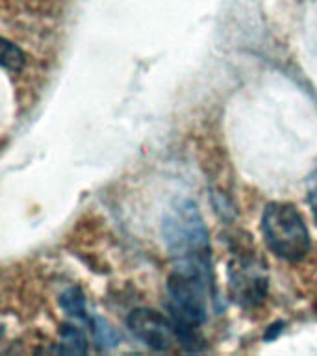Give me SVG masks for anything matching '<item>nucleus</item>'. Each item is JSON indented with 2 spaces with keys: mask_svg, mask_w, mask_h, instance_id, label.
Wrapping results in <instances>:
<instances>
[{
  "mask_svg": "<svg viewBox=\"0 0 317 356\" xmlns=\"http://www.w3.org/2000/svg\"><path fill=\"white\" fill-rule=\"evenodd\" d=\"M211 286V273L188 267H172L167 278V312L177 339L188 350H199L202 343L200 330L208 321Z\"/></svg>",
  "mask_w": 317,
  "mask_h": 356,
  "instance_id": "f257e3e1",
  "label": "nucleus"
},
{
  "mask_svg": "<svg viewBox=\"0 0 317 356\" xmlns=\"http://www.w3.org/2000/svg\"><path fill=\"white\" fill-rule=\"evenodd\" d=\"M163 243L174 267L211 273L210 232L199 206L191 199H174L161 219Z\"/></svg>",
  "mask_w": 317,
  "mask_h": 356,
  "instance_id": "f03ea898",
  "label": "nucleus"
},
{
  "mask_svg": "<svg viewBox=\"0 0 317 356\" xmlns=\"http://www.w3.org/2000/svg\"><path fill=\"white\" fill-rule=\"evenodd\" d=\"M261 234L267 249L286 261H300L311 247L304 217L291 202H269L261 213Z\"/></svg>",
  "mask_w": 317,
  "mask_h": 356,
  "instance_id": "7ed1b4c3",
  "label": "nucleus"
},
{
  "mask_svg": "<svg viewBox=\"0 0 317 356\" xmlns=\"http://www.w3.org/2000/svg\"><path fill=\"white\" fill-rule=\"evenodd\" d=\"M228 286L241 308H256L267 299L269 275L266 264L250 254H236L228 264Z\"/></svg>",
  "mask_w": 317,
  "mask_h": 356,
  "instance_id": "20e7f679",
  "label": "nucleus"
},
{
  "mask_svg": "<svg viewBox=\"0 0 317 356\" xmlns=\"http://www.w3.org/2000/svg\"><path fill=\"white\" fill-rule=\"evenodd\" d=\"M127 327L136 339L152 350H169L177 339L171 317L152 308H136L128 314Z\"/></svg>",
  "mask_w": 317,
  "mask_h": 356,
  "instance_id": "39448f33",
  "label": "nucleus"
},
{
  "mask_svg": "<svg viewBox=\"0 0 317 356\" xmlns=\"http://www.w3.org/2000/svg\"><path fill=\"white\" fill-rule=\"evenodd\" d=\"M58 302H60L61 310L65 312L67 316L71 317V319H74V321H83L88 325L89 319H91V316H89L88 312V302H86V295H83L82 289L76 288V286L65 289V291L60 295Z\"/></svg>",
  "mask_w": 317,
  "mask_h": 356,
  "instance_id": "423d86ee",
  "label": "nucleus"
},
{
  "mask_svg": "<svg viewBox=\"0 0 317 356\" xmlns=\"http://www.w3.org/2000/svg\"><path fill=\"white\" fill-rule=\"evenodd\" d=\"M88 328L91 330L93 341L100 349H111V347L121 343V334L117 332L115 328L111 327L110 323L102 319V317L91 316V319L88 323Z\"/></svg>",
  "mask_w": 317,
  "mask_h": 356,
  "instance_id": "0eeeda50",
  "label": "nucleus"
},
{
  "mask_svg": "<svg viewBox=\"0 0 317 356\" xmlns=\"http://www.w3.org/2000/svg\"><path fill=\"white\" fill-rule=\"evenodd\" d=\"M61 347L58 353H69V355H83L88 350V338L76 325H63L60 330Z\"/></svg>",
  "mask_w": 317,
  "mask_h": 356,
  "instance_id": "6e6552de",
  "label": "nucleus"
},
{
  "mask_svg": "<svg viewBox=\"0 0 317 356\" xmlns=\"http://www.w3.org/2000/svg\"><path fill=\"white\" fill-rule=\"evenodd\" d=\"M26 65V56L15 43H11L10 39H2V67L6 72L22 71V67Z\"/></svg>",
  "mask_w": 317,
  "mask_h": 356,
  "instance_id": "1a4fd4ad",
  "label": "nucleus"
},
{
  "mask_svg": "<svg viewBox=\"0 0 317 356\" xmlns=\"http://www.w3.org/2000/svg\"><path fill=\"white\" fill-rule=\"evenodd\" d=\"M306 197H308V204H310L311 216L317 225V169L308 178V188H306Z\"/></svg>",
  "mask_w": 317,
  "mask_h": 356,
  "instance_id": "9d476101",
  "label": "nucleus"
},
{
  "mask_svg": "<svg viewBox=\"0 0 317 356\" xmlns=\"http://www.w3.org/2000/svg\"><path fill=\"white\" fill-rule=\"evenodd\" d=\"M269 330H271V332L266 334V339H275L278 336V332H280V330H284V323L282 321L275 323V325H273Z\"/></svg>",
  "mask_w": 317,
  "mask_h": 356,
  "instance_id": "9b49d317",
  "label": "nucleus"
}]
</instances>
